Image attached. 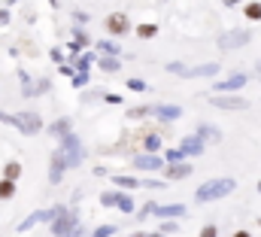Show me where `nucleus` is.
Returning <instances> with one entry per match:
<instances>
[{"label": "nucleus", "instance_id": "nucleus-1", "mask_svg": "<svg viewBox=\"0 0 261 237\" xmlns=\"http://www.w3.org/2000/svg\"><path fill=\"white\" fill-rule=\"evenodd\" d=\"M234 188H237V179L234 177H213L195 188V204H216V201L234 195Z\"/></svg>", "mask_w": 261, "mask_h": 237}, {"label": "nucleus", "instance_id": "nucleus-2", "mask_svg": "<svg viewBox=\"0 0 261 237\" xmlns=\"http://www.w3.org/2000/svg\"><path fill=\"white\" fill-rule=\"evenodd\" d=\"M167 73L182 76V79H216L222 73V64L219 61H206V64H197V67H186L182 61H170Z\"/></svg>", "mask_w": 261, "mask_h": 237}, {"label": "nucleus", "instance_id": "nucleus-3", "mask_svg": "<svg viewBox=\"0 0 261 237\" xmlns=\"http://www.w3.org/2000/svg\"><path fill=\"white\" fill-rule=\"evenodd\" d=\"M206 104L216 107V110H225V113H243V110H249V101L243 94H237V91H213L206 98Z\"/></svg>", "mask_w": 261, "mask_h": 237}, {"label": "nucleus", "instance_id": "nucleus-4", "mask_svg": "<svg viewBox=\"0 0 261 237\" xmlns=\"http://www.w3.org/2000/svg\"><path fill=\"white\" fill-rule=\"evenodd\" d=\"M49 225H52V234L55 237H79L82 234V231H79V213H76V210H67V207L49 222Z\"/></svg>", "mask_w": 261, "mask_h": 237}, {"label": "nucleus", "instance_id": "nucleus-5", "mask_svg": "<svg viewBox=\"0 0 261 237\" xmlns=\"http://www.w3.org/2000/svg\"><path fill=\"white\" fill-rule=\"evenodd\" d=\"M61 140V146H58V152L64 155L67 168H79L82 164V158H85V146H82V140L70 131V134H64V137H58Z\"/></svg>", "mask_w": 261, "mask_h": 237}, {"label": "nucleus", "instance_id": "nucleus-6", "mask_svg": "<svg viewBox=\"0 0 261 237\" xmlns=\"http://www.w3.org/2000/svg\"><path fill=\"white\" fill-rule=\"evenodd\" d=\"M0 122H6V125H12V128H18L21 134H37V131H43V118L37 116V113H0Z\"/></svg>", "mask_w": 261, "mask_h": 237}, {"label": "nucleus", "instance_id": "nucleus-7", "mask_svg": "<svg viewBox=\"0 0 261 237\" xmlns=\"http://www.w3.org/2000/svg\"><path fill=\"white\" fill-rule=\"evenodd\" d=\"M252 43V31L249 28H231L219 37V49L222 52H234V49H243Z\"/></svg>", "mask_w": 261, "mask_h": 237}, {"label": "nucleus", "instance_id": "nucleus-8", "mask_svg": "<svg viewBox=\"0 0 261 237\" xmlns=\"http://www.w3.org/2000/svg\"><path fill=\"white\" fill-rule=\"evenodd\" d=\"M164 164H167V161H164L161 152H140V155H134L130 171H134V174H158Z\"/></svg>", "mask_w": 261, "mask_h": 237}, {"label": "nucleus", "instance_id": "nucleus-9", "mask_svg": "<svg viewBox=\"0 0 261 237\" xmlns=\"http://www.w3.org/2000/svg\"><path fill=\"white\" fill-rule=\"evenodd\" d=\"M103 31H107L113 40H122L125 34H130V31H134L130 15H125V12H110V15L103 18Z\"/></svg>", "mask_w": 261, "mask_h": 237}, {"label": "nucleus", "instance_id": "nucleus-10", "mask_svg": "<svg viewBox=\"0 0 261 237\" xmlns=\"http://www.w3.org/2000/svg\"><path fill=\"white\" fill-rule=\"evenodd\" d=\"M158 174L167 179V182H179V179H189L195 174V164H192L189 158H186V161H170V164H164Z\"/></svg>", "mask_w": 261, "mask_h": 237}, {"label": "nucleus", "instance_id": "nucleus-11", "mask_svg": "<svg viewBox=\"0 0 261 237\" xmlns=\"http://www.w3.org/2000/svg\"><path fill=\"white\" fill-rule=\"evenodd\" d=\"M152 116L158 118L161 125H173V122H179V118L186 116V110L179 104H155L152 107Z\"/></svg>", "mask_w": 261, "mask_h": 237}, {"label": "nucleus", "instance_id": "nucleus-12", "mask_svg": "<svg viewBox=\"0 0 261 237\" xmlns=\"http://www.w3.org/2000/svg\"><path fill=\"white\" fill-rule=\"evenodd\" d=\"M246 82H249V73H240V70H234V73H228L225 79H219V76H216L213 88H216V91H240Z\"/></svg>", "mask_w": 261, "mask_h": 237}, {"label": "nucleus", "instance_id": "nucleus-13", "mask_svg": "<svg viewBox=\"0 0 261 237\" xmlns=\"http://www.w3.org/2000/svg\"><path fill=\"white\" fill-rule=\"evenodd\" d=\"M186 204H155L152 207V216L155 219H186Z\"/></svg>", "mask_w": 261, "mask_h": 237}, {"label": "nucleus", "instance_id": "nucleus-14", "mask_svg": "<svg viewBox=\"0 0 261 237\" xmlns=\"http://www.w3.org/2000/svg\"><path fill=\"white\" fill-rule=\"evenodd\" d=\"M179 149L186 152V158H197V155H203V152H206V143H203L195 131H192V134H186V137L179 140Z\"/></svg>", "mask_w": 261, "mask_h": 237}, {"label": "nucleus", "instance_id": "nucleus-15", "mask_svg": "<svg viewBox=\"0 0 261 237\" xmlns=\"http://www.w3.org/2000/svg\"><path fill=\"white\" fill-rule=\"evenodd\" d=\"M195 134L203 140V143H219V140H222V128L213 125V122H197Z\"/></svg>", "mask_w": 261, "mask_h": 237}, {"label": "nucleus", "instance_id": "nucleus-16", "mask_svg": "<svg viewBox=\"0 0 261 237\" xmlns=\"http://www.w3.org/2000/svg\"><path fill=\"white\" fill-rule=\"evenodd\" d=\"M110 182L116 185V188H125V192H134V188H143V177H137V174H113Z\"/></svg>", "mask_w": 261, "mask_h": 237}, {"label": "nucleus", "instance_id": "nucleus-17", "mask_svg": "<svg viewBox=\"0 0 261 237\" xmlns=\"http://www.w3.org/2000/svg\"><path fill=\"white\" fill-rule=\"evenodd\" d=\"M64 171H67L64 155L55 149V152H52V164H49V182H55V185H58V182L64 179Z\"/></svg>", "mask_w": 261, "mask_h": 237}, {"label": "nucleus", "instance_id": "nucleus-18", "mask_svg": "<svg viewBox=\"0 0 261 237\" xmlns=\"http://www.w3.org/2000/svg\"><path fill=\"white\" fill-rule=\"evenodd\" d=\"M116 210H119V213H125V216H134V213H137V201L130 198V192L116 188Z\"/></svg>", "mask_w": 261, "mask_h": 237}, {"label": "nucleus", "instance_id": "nucleus-19", "mask_svg": "<svg viewBox=\"0 0 261 237\" xmlns=\"http://www.w3.org/2000/svg\"><path fill=\"white\" fill-rule=\"evenodd\" d=\"M97 67H100V73H107V76H116L125 64L119 55H97Z\"/></svg>", "mask_w": 261, "mask_h": 237}, {"label": "nucleus", "instance_id": "nucleus-20", "mask_svg": "<svg viewBox=\"0 0 261 237\" xmlns=\"http://www.w3.org/2000/svg\"><path fill=\"white\" fill-rule=\"evenodd\" d=\"M140 143H143V152H161V149H164V140H161V134H158V131L143 134V137H140Z\"/></svg>", "mask_w": 261, "mask_h": 237}, {"label": "nucleus", "instance_id": "nucleus-21", "mask_svg": "<svg viewBox=\"0 0 261 237\" xmlns=\"http://www.w3.org/2000/svg\"><path fill=\"white\" fill-rule=\"evenodd\" d=\"M240 12H243V18L246 21H261V0H246V3H240Z\"/></svg>", "mask_w": 261, "mask_h": 237}, {"label": "nucleus", "instance_id": "nucleus-22", "mask_svg": "<svg viewBox=\"0 0 261 237\" xmlns=\"http://www.w3.org/2000/svg\"><path fill=\"white\" fill-rule=\"evenodd\" d=\"M134 34H137L140 40H155V37L161 34V28H158L155 21H140V25L134 28Z\"/></svg>", "mask_w": 261, "mask_h": 237}, {"label": "nucleus", "instance_id": "nucleus-23", "mask_svg": "<svg viewBox=\"0 0 261 237\" xmlns=\"http://www.w3.org/2000/svg\"><path fill=\"white\" fill-rule=\"evenodd\" d=\"M94 52H97V55H119V58H122V46H119L113 37H110V40L94 43Z\"/></svg>", "mask_w": 261, "mask_h": 237}, {"label": "nucleus", "instance_id": "nucleus-24", "mask_svg": "<svg viewBox=\"0 0 261 237\" xmlns=\"http://www.w3.org/2000/svg\"><path fill=\"white\" fill-rule=\"evenodd\" d=\"M46 131H49L52 137H64V134H70V131H73V118H67V116L64 118H55Z\"/></svg>", "mask_w": 261, "mask_h": 237}, {"label": "nucleus", "instance_id": "nucleus-25", "mask_svg": "<svg viewBox=\"0 0 261 237\" xmlns=\"http://www.w3.org/2000/svg\"><path fill=\"white\" fill-rule=\"evenodd\" d=\"M15 192H18V182L15 179H0V201H12L15 198Z\"/></svg>", "mask_w": 261, "mask_h": 237}, {"label": "nucleus", "instance_id": "nucleus-26", "mask_svg": "<svg viewBox=\"0 0 261 237\" xmlns=\"http://www.w3.org/2000/svg\"><path fill=\"white\" fill-rule=\"evenodd\" d=\"M125 88L134 91V94H143V91H149V82L140 79V76H128V79H125Z\"/></svg>", "mask_w": 261, "mask_h": 237}, {"label": "nucleus", "instance_id": "nucleus-27", "mask_svg": "<svg viewBox=\"0 0 261 237\" xmlns=\"http://www.w3.org/2000/svg\"><path fill=\"white\" fill-rule=\"evenodd\" d=\"M149 116H152V107H149V104H137V107H130L128 110V118H134V122L149 118Z\"/></svg>", "mask_w": 261, "mask_h": 237}, {"label": "nucleus", "instance_id": "nucleus-28", "mask_svg": "<svg viewBox=\"0 0 261 237\" xmlns=\"http://www.w3.org/2000/svg\"><path fill=\"white\" fill-rule=\"evenodd\" d=\"M3 177L18 182V179H21V161H6V164H3Z\"/></svg>", "mask_w": 261, "mask_h": 237}, {"label": "nucleus", "instance_id": "nucleus-29", "mask_svg": "<svg viewBox=\"0 0 261 237\" xmlns=\"http://www.w3.org/2000/svg\"><path fill=\"white\" fill-rule=\"evenodd\" d=\"M88 82H91L88 70H73V76H70V85H73V88H85Z\"/></svg>", "mask_w": 261, "mask_h": 237}, {"label": "nucleus", "instance_id": "nucleus-30", "mask_svg": "<svg viewBox=\"0 0 261 237\" xmlns=\"http://www.w3.org/2000/svg\"><path fill=\"white\" fill-rule=\"evenodd\" d=\"M161 155H164V161H167V164H170V161H186V152H182L179 146H176V149H173V146H164V149H161Z\"/></svg>", "mask_w": 261, "mask_h": 237}, {"label": "nucleus", "instance_id": "nucleus-31", "mask_svg": "<svg viewBox=\"0 0 261 237\" xmlns=\"http://www.w3.org/2000/svg\"><path fill=\"white\" fill-rule=\"evenodd\" d=\"M100 207H107V210H116V188H107V192H100Z\"/></svg>", "mask_w": 261, "mask_h": 237}, {"label": "nucleus", "instance_id": "nucleus-32", "mask_svg": "<svg viewBox=\"0 0 261 237\" xmlns=\"http://www.w3.org/2000/svg\"><path fill=\"white\" fill-rule=\"evenodd\" d=\"M158 231H161V234H176V231H179V219H161Z\"/></svg>", "mask_w": 261, "mask_h": 237}, {"label": "nucleus", "instance_id": "nucleus-33", "mask_svg": "<svg viewBox=\"0 0 261 237\" xmlns=\"http://www.w3.org/2000/svg\"><path fill=\"white\" fill-rule=\"evenodd\" d=\"M113 234H119V225H97L88 237H113Z\"/></svg>", "mask_w": 261, "mask_h": 237}, {"label": "nucleus", "instance_id": "nucleus-34", "mask_svg": "<svg viewBox=\"0 0 261 237\" xmlns=\"http://www.w3.org/2000/svg\"><path fill=\"white\" fill-rule=\"evenodd\" d=\"M197 237H219V225H216V222H206V225L197 231Z\"/></svg>", "mask_w": 261, "mask_h": 237}, {"label": "nucleus", "instance_id": "nucleus-35", "mask_svg": "<svg viewBox=\"0 0 261 237\" xmlns=\"http://www.w3.org/2000/svg\"><path fill=\"white\" fill-rule=\"evenodd\" d=\"M103 101H107L110 107H122V104H125V98H122V94H116V91H107V94H103Z\"/></svg>", "mask_w": 261, "mask_h": 237}, {"label": "nucleus", "instance_id": "nucleus-36", "mask_svg": "<svg viewBox=\"0 0 261 237\" xmlns=\"http://www.w3.org/2000/svg\"><path fill=\"white\" fill-rule=\"evenodd\" d=\"M143 188H167V179H149V177H143Z\"/></svg>", "mask_w": 261, "mask_h": 237}, {"label": "nucleus", "instance_id": "nucleus-37", "mask_svg": "<svg viewBox=\"0 0 261 237\" xmlns=\"http://www.w3.org/2000/svg\"><path fill=\"white\" fill-rule=\"evenodd\" d=\"M88 18H91V15H88V12H82V9H79V12H73V21H76V25H88Z\"/></svg>", "mask_w": 261, "mask_h": 237}, {"label": "nucleus", "instance_id": "nucleus-38", "mask_svg": "<svg viewBox=\"0 0 261 237\" xmlns=\"http://www.w3.org/2000/svg\"><path fill=\"white\" fill-rule=\"evenodd\" d=\"M240 3H246V0H222L225 9H234V6H240Z\"/></svg>", "mask_w": 261, "mask_h": 237}, {"label": "nucleus", "instance_id": "nucleus-39", "mask_svg": "<svg viewBox=\"0 0 261 237\" xmlns=\"http://www.w3.org/2000/svg\"><path fill=\"white\" fill-rule=\"evenodd\" d=\"M52 61H58V64H64V52H61V49H52Z\"/></svg>", "mask_w": 261, "mask_h": 237}, {"label": "nucleus", "instance_id": "nucleus-40", "mask_svg": "<svg viewBox=\"0 0 261 237\" xmlns=\"http://www.w3.org/2000/svg\"><path fill=\"white\" fill-rule=\"evenodd\" d=\"M0 25H9V9H0Z\"/></svg>", "mask_w": 261, "mask_h": 237}, {"label": "nucleus", "instance_id": "nucleus-41", "mask_svg": "<svg viewBox=\"0 0 261 237\" xmlns=\"http://www.w3.org/2000/svg\"><path fill=\"white\" fill-rule=\"evenodd\" d=\"M231 237H255V234H252V231H246V228H240V231H234Z\"/></svg>", "mask_w": 261, "mask_h": 237}, {"label": "nucleus", "instance_id": "nucleus-42", "mask_svg": "<svg viewBox=\"0 0 261 237\" xmlns=\"http://www.w3.org/2000/svg\"><path fill=\"white\" fill-rule=\"evenodd\" d=\"M146 237H167V234H161V231H146Z\"/></svg>", "mask_w": 261, "mask_h": 237}, {"label": "nucleus", "instance_id": "nucleus-43", "mask_svg": "<svg viewBox=\"0 0 261 237\" xmlns=\"http://www.w3.org/2000/svg\"><path fill=\"white\" fill-rule=\"evenodd\" d=\"M255 76L261 79V61H255Z\"/></svg>", "mask_w": 261, "mask_h": 237}, {"label": "nucleus", "instance_id": "nucleus-44", "mask_svg": "<svg viewBox=\"0 0 261 237\" xmlns=\"http://www.w3.org/2000/svg\"><path fill=\"white\" fill-rule=\"evenodd\" d=\"M255 192H258V195H261V179H258V182H255Z\"/></svg>", "mask_w": 261, "mask_h": 237}, {"label": "nucleus", "instance_id": "nucleus-45", "mask_svg": "<svg viewBox=\"0 0 261 237\" xmlns=\"http://www.w3.org/2000/svg\"><path fill=\"white\" fill-rule=\"evenodd\" d=\"M130 237H146V231H137V234H130Z\"/></svg>", "mask_w": 261, "mask_h": 237}, {"label": "nucleus", "instance_id": "nucleus-46", "mask_svg": "<svg viewBox=\"0 0 261 237\" xmlns=\"http://www.w3.org/2000/svg\"><path fill=\"white\" fill-rule=\"evenodd\" d=\"M49 6H52V9H55V6H58V0H49Z\"/></svg>", "mask_w": 261, "mask_h": 237}, {"label": "nucleus", "instance_id": "nucleus-47", "mask_svg": "<svg viewBox=\"0 0 261 237\" xmlns=\"http://www.w3.org/2000/svg\"><path fill=\"white\" fill-rule=\"evenodd\" d=\"M258 228H261V216H258Z\"/></svg>", "mask_w": 261, "mask_h": 237}]
</instances>
